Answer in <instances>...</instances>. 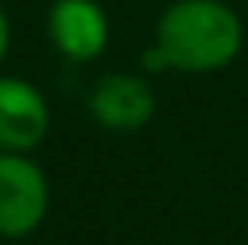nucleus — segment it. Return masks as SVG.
<instances>
[{
	"mask_svg": "<svg viewBox=\"0 0 248 245\" xmlns=\"http://www.w3.org/2000/svg\"><path fill=\"white\" fill-rule=\"evenodd\" d=\"M88 117L107 132H139L157 113V94L145 73L113 69L88 88Z\"/></svg>",
	"mask_w": 248,
	"mask_h": 245,
	"instance_id": "3",
	"label": "nucleus"
},
{
	"mask_svg": "<svg viewBox=\"0 0 248 245\" xmlns=\"http://www.w3.org/2000/svg\"><path fill=\"white\" fill-rule=\"evenodd\" d=\"M10 44H13V25H10V16H6L3 3H0V66H3L6 54H10Z\"/></svg>",
	"mask_w": 248,
	"mask_h": 245,
	"instance_id": "6",
	"label": "nucleus"
},
{
	"mask_svg": "<svg viewBox=\"0 0 248 245\" xmlns=\"http://www.w3.org/2000/svg\"><path fill=\"white\" fill-rule=\"evenodd\" d=\"M44 31L50 47L69 63L97 60L110 44V19L97 0H54Z\"/></svg>",
	"mask_w": 248,
	"mask_h": 245,
	"instance_id": "4",
	"label": "nucleus"
},
{
	"mask_svg": "<svg viewBox=\"0 0 248 245\" xmlns=\"http://www.w3.org/2000/svg\"><path fill=\"white\" fill-rule=\"evenodd\" d=\"M167 73L211 76L232 66L245 47V22L226 0H170L154 25Z\"/></svg>",
	"mask_w": 248,
	"mask_h": 245,
	"instance_id": "1",
	"label": "nucleus"
},
{
	"mask_svg": "<svg viewBox=\"0 0 248 245\" xmlns=\"http://www.w3.org/2000/svg\"><path fill=\"white\" fill-rule=\"evenodd\" d=\"M50 211L47 173L31 154L0 151V239H25Z\"/></svg>",
	"mask_w": 248,
	"mask_h": 245,
	"instance_id": "2",
	"label": "nucleus"
},
{
	"mask_svg": "<svg viewBox=\"0 0 248 245\" xmlns=\"http://www.w3.org/2000/svg\"><path fill=\"white\" fill-rule=\"evenodd\" d=\"M50 104L35 82L0 76V151L31 154L50 132Z\"/></svg>",
	"mask_w": 248,
	"mask_h": 245,
	"instance_id": "5",
	"label": "nucleus"
}]
</instances>
